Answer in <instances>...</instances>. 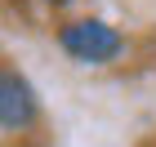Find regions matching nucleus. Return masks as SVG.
I'll use <instances>...</instances> for the list:
<instances>
[{
  "mask_svg": "<svg viewBox=\"0 0 156 147\" xmlns=\"http://www.w3.org/2000/svg\"><path fill=\"white\" fill-rule=\"evenodd\" d=\"M62 49H67L72 58H80V62H112L120 54V36L107 23L85 18V23H72L62 31Z\"/></svg>",
  "mask_w": 156,
  "mask_h": 147,
  "instance_id": "f257e3e1",
  "label": "nucleus"
},
{
  "mask_svg": "<svg viewBox=\"0 0 156 147\" xmlns=\"http://www.w3.org/2000/svg\"><path fill=\"white\" fill-rule=\"evenodd\" d=\"M31 116H36V89L18 72H0V125L23 129V125H31Z\"/></svg>",
  "mask_w": 156,
  "mask_h": 147,
  "instance_id": "f03ea898",
  "label": "nucleus"
}]
</instances>
